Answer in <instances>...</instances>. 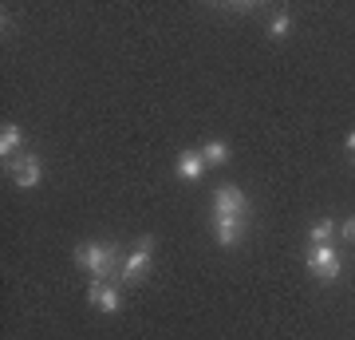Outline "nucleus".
I'll list each match as a JSON object with an SVG mask.
<instances>
[{
  "label": "nucleus",
  "instance_id": "nucleus-4",
  "mask_svg": "<svg viewBox=\"0 0 355 340\" xmlns=\"http://www.w3.org/2000/svg\"><path fill=\"white\" fill-rule=\"evenodd\" d=\"M214 238L217 245H225V250H237L245 238V226H249V218H237V214H214Z\"/></svg>",
  "mask_w": 355,
  "mask_h": 340
},
{
  "label": "nucleus",
  "instance_id": "nucleus-1",
  "mask_svg": "<svg viewBox=\"0 0 355 340\" xmlns=\"http://www.w3.org/2000/svg\"><path fill=\"white\" fill-rule=\"evenodd\" d=\"M123 257L127 253L114 241H83V245H76V265L91 281H114L119 269H123Z\"/></svg>",
  "mask_w": 355,
  "mask_h": 340
},
{
  "label": "nucleus",
  "instance_id": "nucleus-12",
  "mask_svg": "<svg viewBox=\"0 0 355 340\" xmlns=\"http://www.w3.org/2000/svg\"><path fill=\"white\" fill-rule=\"evenodd\" d=\"M288 32H292V16L288 13H277L272 20H268V36L272 40H284Z\"/></svg>",
  "mask_w": 355,
  "mask_h": 340
},
{
  "label": "nucleus",
  "instance_id": "nucleus-9",
  "mask_svg": "<svg viewBox=\"0 0 355 340\" xmlns=\"http://www.w3.org/2000/svg\"><path fill=\"white\" fill-rule=\"evenodd\" d=\"M20 151H24V131L16 123H4L0 127V159H4V163H16Z\"/></svg>",
  "mask_w": 355,
  "mask_h": 340
},
{
  "label": "nucleus",
  "instance_id": "nucleus-10",
  "mask_svg": "<svg viewBox=\"0 0 355 340\" xmlns=\"http://www.w3.org/2000/svg\"><path fill=\"white\" fill-rule=\"evenodd\" d=\"M202 159H205V166H225V163H229V143L209 139V143L202 147Z\"/></svg>",
  "mask_w": 355,
  "mask_h": 340
},
{
  "label": "nucleus",
  "instance_id": "nucleus-13",
  "mask_svg": "<svg viewBox=\"0 0 355 340\" xmlns=\"http://www.w3.org/2000/svg\"><path fill=\"white\" fill-rule=\"evenodd\" d=\"M340 234H343V241H355V218H347V222H343Z\"/></svg>",
  "mask_w": 355,
  "mask_h": 340
},
{
  "label": "nucleus",
  "instance_id": "nucleus-2",
  "mask_svg": "<svg viewBox=\"0 0 355 340\" xmlns=\"http://www.w3.org/2000/svg\"><path fill=\"white\" fill-rule=\"evenodd\" d=\"M154 245H158V241H154L150 234L135 241V250L123 257V269H119L114 285H142V281H146V273H150V265H154Z\"/></svg>",
  "mask_w": 355,
  "mask_h": 340
},
{
  "label": "nucleus",
  "instance_id": "nucleus-5",
  "mask_svg": "<svg viewBox=\"0 0 355 340\" xmlns=\"http://www.w3.org/2000/svg\"><path fill=\"white\" fill-rule=\"evenodd\" d=\"M87 301L99 309V313L114 316V313H123V289L114 285V281H91L87 285Z\"/></svg>",
  "mask_w": 355,
  "mask_h": 340
},
{
  "label": "nucleus",
  "instance_id": "nucleus-8",
  "mask_svg": "<svg viewBox=\"0 0 355 340\" xmlns=\"http://www.w3.org/2000/svg\"><path fill=\"white\" fill-rule=\"evenodd\" d=\"M174 170H178V178L182 182H202V175H205V159H202V151H182L178 154V163H174Z\"/></svg>",
  "mask_w": 355,
  "mask_h": 340
},
{
  "label": "nucleus",
  "instance_id": "nucleus-3",
  "mask_svg": "<svg viewBox=\"0 0 355 340\" xmlns=\"http://www.w3.org/2000/svg\"><path fill=\"white\" fill-rule=\"evenodd\" d=\"M308 273L316 281H324V285H336L340 281V269H343V261H340V250L336 245H308Z\"/></svg>",
  "mask_w": 355,
  "mask_h": 340
},
{
  "label": "nucleus",
  "instance_id": "nucleus-6",
  "mask_svg": "<svg viewBox=\"0 0 355 340\" xmlns=\"http://www.w3.org/2000/svg\"><path fill=\"white\" fill-rule=\"evenodd\" d=\"M12 166V182L20 190H36L40 182H44V159L40 154H20L16 163H8Z\"/></svg>",
  "mask_w": 355,
  "mask_h": 340
},
{
  "label": "nucleus",
  "instance_id": "nucleus-11",
  "mask_svg": "<svg viewBox=\"0 0 355 340\" xmlns=\"http://www.w3.org/2000/svg\"><path fill=\"white\" fill-rule=\"evenodd\" d=\"M331 238H336V222H331V218L312 222V229H308V241H312V245H331Z\"/></svg>",
  "mask_w": 355,
  "mask_h": 340
},
{
  "label": "nucleus",
  "instance_id": "nucleus-7",
  "mask_svg": "<svg viewBox=\"0 0 355 340\" xmlns=\"http://www.w3.org/2000/svg\"><path fill=\"white\" fill-rule=\"evenodd\" d=\"M214 214L249 218V198H245L237 186H217V190H214Z\"/></svg>",
  "mask_w": 355,
  "mask_h": 340
},
{
  "label": "nucleus",
  "instance_id": "nucleus-14",
  "mask_svg": "<svg viewBox=\"0 0 355 340\" xmlns=\"http://www.w3.org/2000/svg\"><path fill=\"white\" fill-rule=\"evenodd\" d=\"M343 147H347V159H352V163H355V131H352V135H347V143H343Z\"/></svg>",
  "mask_w": 355,
  "mask_h": 340
}]
</instances>
